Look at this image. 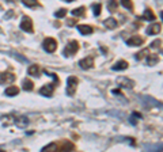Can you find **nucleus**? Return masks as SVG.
I'll return each mask as SVG.
<instances>
[{
    "instance_id": "393cba45",
    "label": "nucleus",
    "mask_w": 163,
    "mask_h": 152,
    "mask_svg": "<svg viewBox=\"0 0 163 152\" xmlns=\"http://www.w3.org/2000/svg\"><path fill=\"white\" fill-rule=\"evenodd\" d=\"M65 15H67V10L65 8H60L59 11L55 12V16L56 18H64Z\"/></svg>"
},
{
    "instance_id": "72a5a7b5",
    "label": "nucleus",
    "mask_w": 163,
    "mask_h": 152,
    "mask_svg": "<svg viewBox=\"0 0 163 152\" xmlns=\"http://www.w3.org/2000/svg\"><path fill=\"white\" fill-rule=\"evenodd\" d=\"M64 2H68L69 3V2H73V0H64Z\"/></svg>"
},
{
    "instance_id": "aec40b11",
    "label": "nucleus",
    "mask_w": 163,
    "mask_h": 152,
    "mask_svg": "<svg viewBox=\"0 0 163 152\" xmlns=\"http://www.w3.org/2000/svg\"><path fill=\"white\" fill-rule=\"evenodd\" d=\"M72 15H75V16H82V15H84V7H77V8L72 10Z\"/></svg>"
},
{
    "instance_id": "1a4fd4ad",
    "label": "nucleus",
    "mask_w": 163,
    "mask_h": 152,
    "mask_svg": "<svg viewBox=\"0 0 163 152\" xmlns=\"http://www.w3.org/2000/svg\"><path fill=\"white\" fill-rule=\"evenodd\" d=\"M53 90H55V84H45L40 90V94L44 95V97H52Z\"/></svg>"
},
{
    "instance_id": "a878e982",
    "label": "nucleus",
    "mask_w": 163,
    "mask_h": 152,
    "mask_svg": "<svg viewBox=\"0 0 163 152\" xmlns=\"http://www.w3.org/2000/svg\"><path fill=\"white\" fill-rule=\"evenodd\" d=\"M101 8H102V6H101V4H94V6H93L94 15H95V16H98L99 14H101Z\"/></svg>"
},
{
    "instance_id": "c85d7f7f",
    "label": "nucleus",
    "mask_w": 163,
    "mask_h": 152,
    "mask_svg": "<svg viewBox=\"0 0 163 152\" xmlns=\"http://www.w3.org/2000/svg\"><path fill=\"white\" fill-rule=\"evenodd\" d=\"M159 46H161V41H159V40L152 41V44H151V48H152V49H156V48H159Z\"/></svg>"
},
{
    "instance_id": "2f4dec72",
    "label": "nucleus",
    "mask_w": 163,
    "mask_h": 152,
    "mask_svg": "<svg viewBox=\"0 0 163 152\" xmlns=\"http://www.w3.org/2000/svg\"><path fill=\"white\" fill-rule=\"evenodd\" d=\"M12 14H14L12 11H10V12H8V14H7V15H6V19H8L10 16H12Z\"/></svg>"
},
{
    "instance_id": "412c9836",
    "label": "nucleus",
    "mask_w": 163,
    "mask_h": 152,
    "mask_svg": "<svg viewBox=\"0 0 163 152\" xmlns=\"http://www.w3.org/2000/svg\"><path fill=\"white\" fill-rule=\"evenodd\" d=\"M22 3L26 7H35V6H38V0H22Z\"/></svg>"
},
{
    "instance_id": "f704fd0d",
    "label": "nucleus",
    "mask_w": 163,
    "mask_h": 152,
    "mask_svg": "<svg viewBox=\"0 0 163 152\" xmlns=\"http://www.w3.org/2000/svg\"><path fill=\"white\" fill-rule=\"evenodd\" d=\"M161 16H162V19H163V11L161 12Z\"/></svg>"
},
{
    "instance_id": "39448f33",
    "label": "nucleus",
    "mask_w": 163,
    "mask_h": 152,
    "mask_svg": "<svg viewBox=\"0 0 163 152\" xmlns=\"http://www.w3.org/2000/svg\"><path fill=\"white\" fill-rule=\"evenodd\" d=\"M117 84H118L120 87H126V88H133V86H134L133 80L128 79V77H124V76L117 79Z\"/></svg>"
},
{
    "instance_id": "a211bd4d",
    "label": "nucleus",
    "mask_w": 163,
    "mask_h": 152,
    "mask_svg": "<svg viewBox=\"0 0 163 152\" xmlns=\"http://www.w3.org/2000/svg\"><path fill=\"white\" fill-rule=\"evenodd\" d=\"M158 61H159V59H158V56H156V54H150V56H147V64H150V65H155Z\"/></svg>"
},
{
    "instance_id": "ddd939ff",
    "label": "nucleus",
    "mask_w": 163,
    "mask_h": 152,
    "mask_svg": "<svg viewBox=\"0 0 163 152\" xmlns=\"http://www.w3.org/2000/svg\"><path fill=\"white\" fill-rule=\"evenodd\" d=\"M159 31H161V24L154 23V24H151V26L147 29V34L148 35H155V34H158Z\"/></svg>"
},
{
    "instance_id": "cd10ccee",
    "label": "nucleus",
    "mask_w": 163,
    "mask_h": 152,
    "mask_svg": "<svg viewBox=\"0 0 163 152\" xmlns=\"http://www.w3.org/2000/svg\"><path fill=\"white\" fill-rule=\"evenodd\" d=\"M147 49H144V50H141V52H139V54H136V60H141L144 57V56H147Z\"/></svg>"
},
{
    "instance_id": "dca6fc26",
    "label": "nucleus",
    "mask_w": 163,
    "mask_h": 152,
    "mask_svg": "<svg viewBox=\"0 0 163 152\" xmlns=\"http://www.w3.org/2000/svg\"><path fill=\"white\" fill-rule=\"evenodd\" d=\"M104 24H105L106 29H116L117 27V22H116L114 18H108L104 22Z\"/></svg>"
},
{
    "instance_id": "7c9ffc66",
    "label": "nucleus",
    "mask_w": 163,
    "mask_h": 152,
    "mask_svg": "<svg viewBox=\"0 0 163 152\" xmlns=\"http://www.w3.org/2000/svg\"><path fill=\"white\" fill-rule=\"evenodd\" d=\"M112 93H113V94H116V95H120V97H121V93H120L118 90H113Z\"/></svg>"
},
{
    "instance_id": "5701e85b",
    "label": "nucleus",
    "mask_w": 163,
    "mask_h": 152,
    "mask_svg": "<svg viewBox=\"0 0 163 152\" xmlns=\"http://www.w3.org/2000/svg\"><path fill=\"white\" fill-rule=\"evenodd\" d=\"M117 2L116 0H109L108 2V8H109V11H114V10L117 8Z\"/></svg>"
},
{
    "instance_id": "473e14b6",
    "label": "nucleus",
    "mask_w": 163,
    "mask_h": 152,
    "mask_svg": "<svg viewBox=\"0 0 163 152\" xmlns=\"http://www.w3.org/2000/svg\"><path fill=\"white\" fill-rule=\"evenodd\" d=\"M7 2H11V3H14V2H16V0H7Z\"/></svg>"
},
{
    "instance_id": "7ed1b4c3",
    "label": "nucleus",
    "mask_w": 163,
    "mask_h": 152,
    "mask_svg": "<svg viewBox=\"0 0 163 152\" xmlns=\"http://www.w3.org/2000/svg\"><path fill=\"white\" fill-rule=\"evenodd\" d=\"M67 83H68V87H67V94H68V95H73V94H75V91H76V86H77V83H79L77 77H75V76L68 77Z\"/></svg>"
},
{
    "instance_id": "2eb2a0df",
    "label": "nucleus",
    "mask_w": 163,
    "mask_h": 152,
    "mask_svg": "<svg viewBox=\"0 0 163 152\" xmlns=\"http://www.w3.org/2000/svg\"><path fill=\"white\" fill-rule=\"evenodd\" d=\"M19 93V88L16 86H10L8 88H6V95L7 97H15Z\"/></svg>"
},
{
    "instance_id": "bb28decb",
    "label": "nucleus",
    "mask_w": 163,
    "mask_h": 152,
    "mask_svg": "<svg viewBox=\"0 0 163 152\" xmlns=\"http://www.w3.org/2000/svg\"><path fill=\"white\" fill-rule=\"evenodd\" d=\"M56 150H57V145H56L55 143H53V144H49V145H46V147L42 148V151H56Z\"/></svg>"
},
{
    "instance_id": "f3484780",
    "label": "nucleus",
    "mask_w": 163,
    "mask_h": 152,
    "mask_svg": "<svg viewBox=\"0 0 163 152\" xmlns=\"http://www.w3.org/2000/svg\"><path fill=\"white\" fill-rule=\"evenodd\" d=\"M27 72H29V75H31V76H38V75H40V68H38V65L33 64V65L29 67Z\"/></svg>"
},
{
    "instance_id": "0eeeda50",
    "label": "nucleus",
    "mask_w": 163,
    "mask_h": 152,
    "mask_svg": "<svg viewBox=\"0 0 163 152\" xmlns=\"http://www.w3.org/2000/svg\"><path fill=\"white\" fill-rule=\"evenodd\" d=\"M15 80V75L8 72H2L0 73V84H6V83H11Z\"/></svg>"
},
{
    "instance_id": "f03ea898",
    "label": "nucleus",
    "mask_w": 163,
    "mask_h": 152,
    "mask_svg": "<svg viewBox=\"0 0 163 152\" xmlns=\"http://www.w3.org/2000/svg\"><path fill=\"white\" fill-rule=\"evenodd\" d=\"M42 46H44V49L49 53L55 52L56 49H57V42H56L55 38H46L44 42H42Z\"/></svg>"
},
{
    "instance_id": "20e7f679",
    "label": "nucleus",
    "mask_w": 163,
    "mask_h": 152,
    "mask_svg": "<svg viewBox=\"0 0 163 152\" xmlns=\"http://www.w3.org/2000/svg\"><path fill=\"white\" fill-rule=\"evenodd\" d=\"M20 29L23 31H29L31 33L33 31V22H31V19L29 16H23L22 18V22H20Z\"/></svg>"
},
{
    "instance_id": "6e6552de",
    "label": "nucleus",
    "mask_w": 163,
    "mask_h": 152,
    "mask_svg": "<svg viewBox=\"0 0 163 152\" xmlns=\"http://www.w3.org/2000/svg\"><path fill=\"white\" fill-rule=\"evenodd\" d=\"M79 65H80V68H83V69H90L94 67V60H93V57H86V59L80 60Z\"/></svg>"
},
{
    "instance_id": "f8f14e48",
    "label": "nucleus",
    "mask_w": 163,
    "mask_h": 152,
    "mask_svg": "<svg viewBox=\"0 0 163 152\" xmlns=\"http://www.w3.org/2000/svg\"><path fill=\"white\" fill-rule=\"evenodd\" d=\"M77 30H79L82 34H84V35L91 34V33L94 31L93 27H91V26H88V24H79V26H77Z\"/></svg>"
},
{
    "instance_id": "9d476101",
    "label": "nucleus",
    "mask_w": 163,
    "mask_h": 152,
    "mask_svg": "<svg viewBox=\"0 0 163 152\" xmlns=\"http://www.w3.org/2000/svg\"><path fill=\"white\" fill-rule=\"evenodd\" d=\"M144 40L141 37H139V35H134V37L129 38L128 41H126V44L129 45V46H140V45H143Z\"/></svg>"
},
{
    "instance_id": "c756f323",
    "label": "nucleus",
    "mask_w": 163,
    "mask_h": 152,
    "mask_svg": "<svg viewBox=\"0 0 163 152\" xmlns=\"http://www.w3.org/2000/svg\"><path fill=\"white\" fill-rule=\"evenodd\" d=\"M148 150H163V144H161V145H154V147H148Z\"/></svg>"
},
{
    "instance_id": "423d86ee",
    "label": "nucleus",
    "mask_w": 163,
    "mask_h": 152,
    "mask_svg": "<svg viewBox=\"0 0 163 152\" xmlns=\"http://www.w3.org/2000/svg\"><path fill=\"white\" fill-rule=\"evenodd\" d=\"M14 124H15L18 128L24 129V128H27V125H29V118L24 117V115H20V117H16L14 119Z\"/></svg>"
},
{
    "instance_id": "b1692460",
    "label": "nucleus",
    "mask_w": 163,
    "mask_h": 152,
    "mask_svg": "<svg viewBox=\"0 0 163 152\" xmlns=\"http://www.w3.org/2000/svg\"><path fill=\"white\" fill-rule=\"evenodd\" d=\"M144 18L148 19V20H154L155 19V15L152 14L151 10H146V11H144Z\"/></svg>"
},
{
    "instance_id": "9b49d317",
    "label": "nucleus",
    "mask_w": 163,
    "mask_h": 152,
    "mask_svg": "<svg viewBox=\"0 0 163 152\" xmlns=\"http://www.w3.org/2000/svg\"><path fill=\"white\" fill-rule=\"evenodd\" d=\"M141 101H143V103L146 105L147 107H151V105L156 106V107H158V106H162V107H163V105H162V103H159V102H158V101H155V99H152L151 97H143V98H141Z\"/></svg>"
},
{
    "instance_id": "4468645a",
    "label": "nucleus",
    "mask_w": 163,
    "mask_h": 152,
    "mask_svg": "<svg viewBox=\"0 0 163 152\" xmlns=\"http://www.w3.org/2000/svg\"><path fill=\"white\" fill-rule=\"evenodd\" d=\"M128 68V63L126 61H124V60H120L117 64L113 65V71H124V69H126Z\"/></svg>"
},
{
    "instance_id": "f257e3e1",
    "label": "nucleus",
    "mask_w": 163,
    "mask_h": 152,
    "mask_svg": "<svg viewBox=\"0 0 163 152\" xmlns=\"http://www.w3.org/2000/svg\"><path fill=\"white\" fill-rule=\"evenodd\" d=\"M79 50V44L76 41H69L68 45L64 49V56L65 57H69V56H73L75 53Z\"/></svg>"
},
{
    "instance_id": "4be33fe9",
    "label": "nucleus",
    "mask_w": 163,
    "mask_h": 152,
    "mask_svg": "<svg viewBox=\"0 0 163 152\" xmlns=\"http://www.w3.org/2000/svg\"><path fill=\"white\" fill-rule=\"evenodd\" d=\"M121 4L125 7L126 10H129V11H132V8H133V4H132V2L130 0H121Z\"/></svg>"
},
{
    "instance_id": "6ab92c4d",
    "label": "nucleus",
    "mask_w": 163,
    "mask_h": 152,
    "mask_svg": "<svg viewBox=\"0 0 163 152\" xmlns=\"http://www.w3.org/2000/svg\"><path fill=\"white\" fill-rule=\"evenodd\" d=\"M22 86H23V90L24 91H31L33 90V82H31V80H27V79H24L23 80V83H22Z\"/></svg>"
}]
</instances>
